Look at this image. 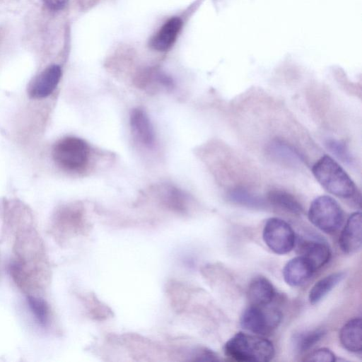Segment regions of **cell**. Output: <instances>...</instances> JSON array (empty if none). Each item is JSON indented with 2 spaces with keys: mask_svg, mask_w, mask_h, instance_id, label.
I'll list each match as a JSON object with an SVG mask.
<instances>
[{
  "mask_svg": "<svg viewBox=\"0 0 362 362\" xmlns=\"http://www.w3.org/2000/svg\"><path fill=\"white\" fill-rule=\"evenodd\" d=\"M30 221L28 214L8 221L15 238L10 273L26 295H40L48 284V264L41 238Z\"/></svg>",
  "mask_w": 362,
  "mask_h": 362,
  "instance_id": "1",
  "label": "cell"
},
{
  "mask_svg": "<svg viewBox=\"0 0 362 362\" xmlns=\"http://www.w3.org/2000/svg\"><path fill=\"white\" fill-rule=\"evenodd\" d=\"M312 172L329 193L343 199L356 196L357 188L346 171L330 156L325 155L313 166Z\"/></svg>",
  "mask_w": 362,
  "mask_h": 362,
  "instance_id": "2",
  "label": "cell"
},
{
  "mask_svg": "<svg viewBox=\"0 0 362 362\" xmlns=\"http://www.w3.org/2000/svg\"><path fill=\"white\" fill-rule=\"evenodd\" d=\"M226 355L238 361H269L274 355V348L268 339L259 336L238 332L224 346Z\"/></svg>",
  "mask_w": 362,
  "mask_h": 362,
  "instance_id": "3",
  "label": "cell"
},
{
  "mask_svg": "<svg viewBox=\"0 0 362 362\" xmlns=\"http://www.w3.org/2000/svg\"><path fill=\"white\" fill-rule=\"evenodd\" d=\"M52 156L64 170L78 172L86 168L90 160V148L88 143L76 136H66L54 146Z\"/></svg>",
  "mask_w": 362,
  "mask_h": 362,
  "instance_id": "4",
  "label": "cell"
},
{
  "mask_svg": "<svg viewBox=\"0 0 362 362\" xmlns=\"http://www.w3.org/2000/svg\"><path fill=\"white\" fill-rule=\"evenodd\" d=\"M310 221L327 233L337 231L344 222V212L338 202L329 196H320L311 203L308 210Z\"/></svg>",
  "mask_w": 362,
  "mask_h": 362,
  "instance_id": "5",
  "label": "cell"
},
{
  "mask_svg": "<svg viewBox=\"0 0 362 362\" xmlns=\"http://www.w3.org/2000/svg\"><path fill=\"white\" fill-rule=\"evenodd\" d=\"M265 306L252 305L245 309L240 317L241 327L257 335L271 334L280 324L281 313Z\"/></svg>",
  "mask_w": 362,
  "mask_h": 362,
  "instance_id": "6",
  "label": "cell"
},
{
  "mask_svg": "<svg viewBox=\"0 0 362 362\" xmlns=\"http://www.w3.org/2000/svg\"><path fill=\"white\" fill-rule=\"evenodd\" d=\"M263 239L274 253L284 255L292 250L296 238L293 230L288 223L279 218H271L264 225Z\"/></svg>",
  "mask_w": 362,
  "mask_h": 362,
  "instance_id": "7",
  "label": "cell"
},
{
  "mask_svg": "<svg viewBox=\"0 0 362 362\" xmlns=\"http://www.w3.org/2000/svg\"><path fill=\"white\" fill-rule=\"evenodd\" d=\"M62 74V69L58 64L47 66L31 83L28 90L30 97L42 99L49 96L57 88Z\"/></svg>",
  "mask_w": 362,
  "mask_h": 362,
  "instance_id": "8",
  "label": "cell"
},
{
  "mask_svg": "<svg viewBox=\"0 0 362 362\" xmlns=\"http://www.w3.org/2000/svg\"><path fill=\"white\" fill-rule=\"evenodd\" d=\"M362 216L361 212L352 214L348 218L339 239L341 250L346 254L358 251L362 244Z\"/></svg>",
  "mask_w": 362,
  "mask_h": 362,
  "instance_id": "9",
  "label": "cell"
},
{
  "mask_svg": "<svg viewBox=\"0 0 362 362\" xmlns=\"http://www.w3.org/2000/svg\"><path fill=\"white\" fill-rule=\"evenodd\" d=\"M130 127L136 139L145 147L153 148L156 136L151 122L144 110L135 108L129 116Z\"/></svg>",
  "mask_w": 362,
  "mask_h": 362,
  "instance_id": "10",
  "label": "cell"
},
{
  "mask_svg": "<svg viewBox=\"0 0 362 362\" xmlns=\"http://www.w3.org/2000/svg\"><path fill=\"white\" fill-rule=\"evenodd\" d=\"M314 272L310 264L300 255L287 262L283 269V276L286 284L298 286L305 284Z\"/></svg>",
  "mask_w": 362,
  "mask_h": 362,
  "instance_id": "11",
  "label": "cell"
},
{
  "mask_svg": "<svg viewBox=\"0 0 362 362\" xmlns=\"http://www.w3.org/2000/svg\"><path fill=\"white\" fill-rule=\"evenodd\" d=\"M182 22L180 18L169 19L152 37L151 47L158 51L168 49L175 42L181 30Z\"/></svg>",
  "mask_w": 362,
  "mask_h": 362,
  "instance_id": "12",
  "label": "cell"
},
{
  "mask_svg": "<svg viewBox=\"0 0 362 362\" xmlns=\"http://www.w3.org/2000/svg\"><path fill=\"white\" fill-rule=\"evenodd\" d=\"M301 256L310 264L315 272L326 264L331 257L328 245L321 241L309 240L300 247Z\"/></svg>",
  "mask_w": 362,
  "mask_h": 362,
  "instance_id": "13",
  "label": "cell"
},
{
  "mask_svg": "<svg viewBox=\"0 0 362 362\" xmlns=\"http://www.w3.org/2000/svg\"><path fill=\"white\" fill-rule=\"evenodd\" d=\"M275 291L272 283L263 276H257L250 282L247 296L253 305H267L274 299Z\"/></svg>",
  "mask_w": 362,
  "mask_h": 362,
  "instance_id": "14",
  "label": "cell"
},
{
  "mask_svg": "<svg viewBox=\"0 0 362 362\" xmlns=\"http://www.w3.org/2000/svg\"><path fill=\"white\" fill-rule=\"evenodd\" d=\"M339 339L346 350L354 353H361L362 350L361 319L354 318L347 322L340 331Z\"/></svg>",
  "mask_w": 362,
  "mask_h": 362,
  "instance_id": "15",
  "label": "cell"
},
{
  "mask_svg": "<svg viewBox=\"0 0 362 362\" xmlns=\"http://www.w3.org/2000/svg\"><path fill=\"white\" fill-rule=\"evenodd\" d=\"M28 308L37 325L48 329L52 322V313L47 300L41 295H26Z\"/></svg>",
  "mask_w": 362,
  "mask_h": 362,
  "instance_id": "16",
  "label": "cell"
},
{
  "mask_svg": "<svg viewBox=\"0 0 362 362\" xmlns=\"http://www.w3.org/2000/svg\"><path fill=\"white\" fill-rule=\"evenodd\" d=\"M268 202L274 206L286 212L300 215L303 207L298 200L291 194L281 189L271 190L267 195Z\"/></svg>",
  "mask_w": 362,
  "mask_h": 362,
  "instance_id": "17",
  "label": "cell"
},
{
  "mask_svg": "<svg viewBox=\"0 0 362 362\" xmlns=\"http://www.w3.org/2000/svg\"><path fill=\"white\" fill-rule=\"evenodd\" d=\"M344 277L345 273L336 272L319 280L310 291L308 296L310 303L311 304H316L320 301Z\"/></svg>",
  "mask_w": 362,
  "mask_h": 362,
  "instance_id": "18",
  "label": "cell"
},
{
  "mask_svg": "<svg viewBox=\"0 0 362 362\" xmlns=\"http://www.w3.org/2000/svg\"><path fill=\"white\" fill-rule=\"evenodd\" d=\"M326 334L323 329H315L300 332L293 335L292 346L295 352L303 354L310 350Z\"/></svg>",
  "mask_w": 362,
  "mask_h": 362,
  "instance_id": "19",
  "label": "cell"
},
{
  "mask_svg": "<svg viewBox=\"0 0 362 362\" xmlns=\"http://www.w3.org/2000/svg\"><path fill=\"white\" fill-rule=\"evenodd\" d=\"M228 198L233 203L250 208H262L265 204L262 197L243 188L231 190L228 194Z\"/></svg>",
  "mask_w": 362,
  "mask_h": 362,
  "instance_id": "20",
  "label": "cell"
},
{
  "mask_svg": "<svg viewBox=\"0 0 362 362\" xmlns=\"http://www.w3.org/2000/svg\"><path fill=\"white\" fill-rule=\"evenodd\" d=\"M272 155L284 162L289 163H299L302 162V158L292 147L282 141H275L269 146Z\"/></svg>",
  "mask_w": 362,
  "mask_h": 362,
  "instance_id": "21",
  "label": "cell"
},
{
  "mask_svg": "<svg viewBox=\"0 0 362 362\" xmlns=\"http://www.w3.org/2000/svg\"><path fill=\"white\" fill-rule=\"evenodd\" d=\"M163 196L168 204L177 209L183 207L186 203V194L181 189L173 185L165 186Z\"/></svg>",
  "mask_w": 362,
  "mask_h": 362,
  "instance_id": "22",
  "label": "cell"
},
{
  "mask_svg": "<svg viewBox=\"0 0 362 362\" xmlns=\"http://www.w3.org/2000/svg\"><path fill=\"white\" fill-rule=\"evenodd\" d=\"M328 149L334 154L342 162L346 163H352V157L346 145L338 140L330 139L326 143Z\"/></svg>",
  "mask_w": 362,
  "mask_h": 362,
  "instance_id": "23",
  "label": "cell"
},
{
  "mask_svg": "<svg viewBox=\"0 0 362 362\" xmlns=\"http://www.w3.org/2000/svg\"><path fill=\"white\" fill-rule=\"evenodd\" d=\"M313 362H333L336 361L334 354L328 349L322 348L311 353L305 359Z\"/></svg>",
  "mask_w": 362,
  "mask_h": 362,
  "instance_id": "24",
  "label": "cell"
},
{
  "mask_svg": "<svg viewBox=\"0 0 362 362\" xmlns=\"http://www.w3.org/2000/svg\"><path fill=\"white\" fill-rule=\"evenodd\" d=\"M44 6L49 11H59L64 9L69 0H42Z\"/></svg>",
  "mask_w": 362,
  "mask_h": 362,
  "instance_id": "25",
  "label": "cell"
}]
</instances>
